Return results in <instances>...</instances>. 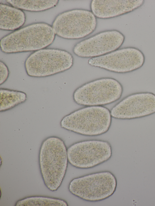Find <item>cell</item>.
Listing matches in <instances>:
<instances>
[{"instance_id": "cell-1", "label": "cell", "mask_w": 155, "mask_h": 206, "mask_svg": "<svg viewBox=\"0 0 155 206\" xmlns=\"http://www.w3.org/2000/svg\"><path fill=\"white\" fill-rule=\"evenodd\" d=\"M67 149L64 141L55 136L48 137L41 145L40 172L45 185L51 191L57 190L65 175L68 163Z\"/></svg>"}, {"instance_id": "cell-2", "label": "cell", "mask_w": 155, "mask_h": 206, "mask_svg": "<svg viewBox=\"0 0 155 206\" xmlns=\"http://www.w3.org/2000/svg\"><path fill=\"white\" fill-rule=\"evenodd\" d=\"M55 34L52 27L47 24H32L3 37L1 49L6 53L35 51L51 45Z\"/></svg>"}, {"instance_id": "cell-3", "label": "cell", "mask_w": 155, "mask_h": 206, "mask_svg": "<svg viewBox=\"0 0 155 206\" xmlns=\"http://www.w3.org/2000/svg\"><path fill=\"white\" fill-rule=\"evenodd\" d=\"M110 112L102 106H89L64 116L60 126L67 130L81 135H101L109 130L112 121Z\"/></svg>"}, {"instance_id": "cell-4", "label": "cell", "mask_w": 155, "mask_h": 206, "mask_svg": "<svg viewBox=\"0 0 155 206\" xmlns=\"http://www.w3.org/2000/svg\"><path fill=\"white\" fill-rule=\"evenodd\" d=\"M73 64V57L68 52L57 49L44 48L30 54L25 61V67L29 76L42 78L66 71Z\"/></svg>"}, {"instance_id": "cell-5", "label": "cell", "mask_w": 155, "mask_h": 206, "mask_svg": "<svg viewBox=\"0 0 155 206\" xmlns=\"http://www.w3.org/2000/svg\"><path fill=\"white\" fill-rule=\"evenodd\" d=\"M117 182L111 172L94 173L73 179L68 186L69 192L83 200L95 202L106 199L115 192Z\"/></svg>"}, {"instance_id": "cell-6", "label": "cell", "mask_w": 155, "mask_h": 206, "mask_svg": "<svg viewBox=\"0 0 155 206\" xmlns=\"http://www.w3.org/2000/svg\"><path fill=\"white\" fill-rule=\"evenodd\" d=\"M121 84L115 79L104 78L87 83L76 89L73 98L77 104L86 106H101L114 102L121 97Z\"/></svg>"}, {"instance_id": "cell-7", "label": "cell", "mask_w": 155, "mask_h": 206, "mask_svg": "<svg viewBox=\"0 0 155 206\" xmlns=\"http://www.w3.org/2000/svg\"><path fill=\"white\" fill-rule=\"evenodd\" d=\"M97 25L96 17L89 11L75 9L59 14L52 24L56 34L69 39H79L92 33Z\"/></svg>"}, {"instance_id": "cell-8", "label": "cell", "mask_w": 155, "mask_h": 206, "mask_svg": "<svg viewBox=\"0 0 155 206\" xmlns=\"http://www.w3.org/2000/svg\"><path fill=\"white\" fill-rule=\"evenodd\" d=\"M68 162L77 168H92L109 160L112 150L108 142L89 140L74 143L67 149Z\"/></svg>"}, {"instance_id": "cell-9", "label": "cell", "mask_w": 155, "mask_h": 206, "mask_svg": "<svg viewBox=\"0 0 155 206\" xmlns=\"http://www.w3.org/2000/svg\"><path fill=\"white\" fill-rule=\"evenodd\" d=\"M145 61L143 52L134 47H127L116 50L106 54L90 58L88 63L118 73H126L142 67Z\"/></svg>"}, {"instance_id": "cell-10", "label": "cell", "mask_w": 155, "mask_h": 206, "mask_svg": "<svg viewBox=\"0 0 155 206\" xmlns=\"http://www.w3.org/2000/svg\"><path fill=\"white\" fill-rule=\"evenodd\" d=\"M124 40V35L117 30L103 31L78 42L73 51L81 57H98L117 50Z\"/></svg>"}, {"instance_id": "cell-11", "label": "cell", "mask_w": 155, "mask_h": 206, "mask_svg": "<svg viewBox=\"0 0 155 206\" xmlns=\"http://www.w3.org/2000/svg\"><path fill=\"white\" fill-rule=\"evenodd\" d=\"M155 113V95L140 92L130 95L111 109L112 117L120 119H132L147 116Z\"/></svg>"}, {"instance_id": "cell-12", "label": "cell", "mask_w": 155, "mask_h": 206, "mask_svg": "<svg viewBox=\"0 0 155 206\" xmlns=\"http://www.w3.org/2000/svg\"><path fill=\"white\" fill-rule=\"evenodd\" d=\"M144 2L143 0H93L90 7L96 17L107 19L132 12L141 6Z\"/></svg>"}, {"instance_id": "cell-13", "label": "cell", "mask_w": 155, "mask_h": 206, "mask_svg": "<svg viewBox=\"0 0 155 206\" xmlns=\"http://www.w3.org/2000/svg\"><path fill=\"white\" fill-rule=\"evenodd\" d=\"M26 17L21 9L1 3L0 4V29L14 31L24 24Z\"/></svg>"}, {"instance_id": "cell-14", "label": "cell", "mask_w": 155, "mask_h": 206, "mask_svg": "<svg viewBox=\"0 0 155 206\" xmlns=\"http://www.w3.org/2000/svg\"><path fill=\"white\" fill-rule=\"evenodd\" d=\"M27 94L24 92L5 88L0 89V111L11 109L25 102Z\"/></svg>"}, {"instance_id": "cell-15", "label": "cell", "mask_w": 155, "mask_h": 206, "mask_svg": "<svg viewBox=\"0 0 155 206\" xmlns=\"http://www.w3.org/2000/svg\"><path fill=\"white\" fill-rule=\"evenodd\" d=\"M6 2L13 7L31 11H45L56 6L58 0H7Z\"/></svg>"}, {"instance_id": "cell-16", "label": "cell", "mask_w": 155, "mask_h": 206, "mask_svg": "<svg viewBox=\"0 0 155 206\" xmlns=\"http://www.w3.org/2000/svg\"><path fill=\"white\" fill-rule=\"evenodd\" d=\"M15 206H67V203L59 198L43 196L28 197L18 201Z\"/></svg>"}, {"instance_id": "cell-17", "label": "cell", "mask_w": 155, "mask_h": 206, "mask_svg": "<svg viewBox=\"0 0 155 206\" xmlns=\"http://www.w3.org/2000/svg\"><path fill=\"white\" fill-rule=\"evenodd\" d=\"M9 71L7 66L2 61L0 62V85H1L7 80Z\"/></svg>"}]
</instances>
